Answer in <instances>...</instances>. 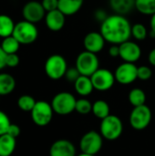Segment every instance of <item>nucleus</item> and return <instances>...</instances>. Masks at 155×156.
<instances>
[{
	"mask_svg": "<svg viewBox=\"0 0 155 156\" xmlns=\"http://www.w3.org/2000/svg\"><path fill=\"white\" fill-rule=\"evenodd\" d=\"M20 63V58L17 53L7 54L5 58V66L8 68H16Z\"/></svg>",
	"mask_w": 155,
	"mask_h": 156,
	"instance_id": "nucleus-32",
	"label": "nucleus"
},
{
	"mask_svg": "<svg viewBox=\"0 0 155 156\" xmlns=\"http://www.w3.org/2000/svg\"><path fill=\"white\" fill-rule=\"evenodd\" d=\"M77 100L73 94L67 91L58 92L56 94L52 101L51 106L55 113L58 115H69L75 111Z\"/></svg>",
	"mask_w": 155,
	"mask_h": 156,
	"instance_id": "nucleus-4",
	"label": "nucleus"
},
{
	"mask_svg": "<svg viewBox=\"0 0 155 156\" xmlns=\"http://www.w3.org/2000/svg\"><path fill=\"white\" fill-rule=\"evenodd\" d=\"M11 122L7 114L2 111H0V135H3L7 133V130L10 126Z\"/></svg>",
	"mask_w": 155,
	"mask_h": 156,
	"instance_id": "nucleus-30",
	"label": "nucleus"
},
{
	"mask_svg": "<svg viewBox=\"0 0 155 156\" xmlns=\"http://www.w3.org/2000/svg\"><path fill=\"white\" fill-rule=\"evenodd\" d=\"M90 80L94 90L99 91H106L111 90L116 81L114 73L107 69H99L90 76Z\"/></svg>",
	"mask_w": 155,
	"mask_h": 156,
	"instance_id": "nucleus-10",
	"label": "nucleus"
},
{
	"mask_svg": "<svg viewBox=\"0 0 155 156\" xmlns=\"http://www.w3.org/2000/svg\"><path fill=\"white\" fill-rule=\"evenodd\" d=\"M20 133H21V131H20V127L17 125V124H15V123H11L10 124V126H9V128H8V130H7V134H9V135H11L12 137H14V138H17L19 135H20Z\"/></svg>",
	"mask_w": 155,
	"mask_h": 156,
	"instance_id": "nucleus-35",
	"label": "nucleus"
},
{
	"mask_svg": "<svg viewBox=\"0 0 155 156\" xmlns=\"http://www.w3.org/2000/svg\"><path fill=\"white\" fill-rule=\"evenodd\" d=\"M134 5L136 10L143 15L155 14V0H134Z\"/></svg>",
	"mask_w": 155,
	"mask_h": 156,
	"instance_id": "nucleus-25",
	"label": "nucleus"
},
{
	"mask_svg": "<svg viewBox=\"0 0 155 156\" xmlns=\"http://www.w3.org/2000/svg\"><path fill=\"white\" fill-rule=\"evenodd\" d=\"M120 47V58L123 62L135 63L142 57L141 47L131 40H127L119 45Z\"/></svg>",
	"mask_w": 155,
	"mask_h": 156,
	"instance_id": "nucleus-13",
	"label": "nucleus"
},
{
	"mask_svg": "<svg viewBox=\"0 0 155 156\" xmlns=\"http://www.w3.org/2000/svg\"><path fill=\"white\" fill-rule=\"evenodd\" d=\"M41 4L47 13L56 10L58 7V0H42Z\"/></svg>",
	"mask_w": 155,
	"mask_h": 156,
	"instance_id": "nucleus-34",
	"label": "nucleus"
},
{
	"mask_svg": "<svg viewBox=\"0 0 155 156\" xmlns=\"http://www.w3.org/2000/svg\"><path fill=\"white\" fill-rule=\"evenodd\" d=\"M78 156H95V155H92V154H85V153H81L80 154H79Z\"/></svg>",
	"mask_w": 155,
	"mask_h": 156,
	"instance_id": "nucleus-41",
	"label": "nucleus"
},
{
	"mask_svg": "<svg viewBox=\"0 0 155 156\" xmlns=\"http://www.w3.org/2000/svg\"><path fill=\"white\" fill-rule=\"evenodd\" d=\"M115 80L122 85H129L138 79V67L134 63L123 62L114 72Z\"/></svg>",
	"mask_w": 155,
	"mask_h": 156,
	"instance_id": "nucleus-11",
	"label": "nucleus"
},
{
	"mask_svg": "<svg viewBox=\"0 0 155 156\" xmlns=\"http://www.w3.org/2000/svg\"><path fill=\"white\" fill-rule=\"evenodd\" d=\"M5 58H6V54L4 52V50L0 47V70H2L3 69H5L6 67L5 66Z\"/></svg>",
	"mask_w": 155,
	"mask_h": 156,
	"instance_id": "nucleus-38",
	"label": "nucleus"
},
{
	"mask_svg": "<svg viewBox=\"0 0 155 156\" xmlns=\"http://www.w3.org/2000/svg\"><path fill=\"white\" fill-rule=\"evenodd\" d=\"M76 68L80 75L90 77L100 69V60L97 54L87 50L80 52L76 58Z\"/></svg>",
	"mask_w": 155,
	"mask_h": 156,
	"instance_id": "nucleus-6",
	"label": "nucleus"
},
{
	"mask_svg": "<svg viewBox=\"0 0 155 156\" xmlns=\"http://www.w3.org/2000/svg\"><path fill=\"white\" fill-rule=\"evenodd\" d=\"M106 40L104 39L103 36L100 32H90L88 33L83 39V45L85 50L98 54L100 52L105 46Z\"/></svg>",
	"mask_w": 155,
	"mask_h": 156,
	"instance_id": "nucleus-14",
	"label": "nucleus"
},
{
	"mask_svg": "<svg viewBox=\"0 0 155 156\" xmlns=\"http://www.w3.org/2000/svg\"><path fill=\"white\" fill-rule=\"evenodd\" d=\"M110 112V105L107 101L103 100H98L94 103H92V113L95 117L100 120H103L104 118L109 116L111 114Z\"/></svg>",
	"mask_w": 155,
	"mask_h": 156,
	"instance_id": "nucleus-23",
	"label": "nucleus"
},
{
	"mask_svg": "<svg viewBox=\"0 0 155 156\" xmlns=\"http://www.w3.org/2000/svg\"><path fill=\"white\" fill-rule=\"evenodd\" d=\"M16 88L15 78L8 73H0V96H6Z\"/></svg>",
	"mask_w": 155,
	"mask_h": 156,
	"instance_id": "nucleus-20",
	"label": "nucleus"
},
{
	"mask_svg": "<svg viewBox=\"0 0 155 156\" xmlns=\"http://www.w3.org/2000/svg\"><path fill=\"white\" fill-rule=\"evenodd\" d=\"M100 131L104 139L109 141L117 140L122 135L123 131L122 122L118 116L110 114L101 120Z\"/></svg>",
	"mask_w": 155,
	"mask_h": 156,
	"instance_id": "nucleus-5",
	"label": "nucleus"
},
{
	"mask_svg": "<svg viewBox=\"0 0 155 156\" xmlns=\"http://www.w3.org/2000/svg\"><path fill=\"white\" fill-rule=\"evenodd\" d=\"M44 69L46 75L49 79L58 80L65 76L68 69V63L63 56L59 54H53L47 58Z\"/></svg>",
	"mask_w": 155,
	"mask_h": 156,
	"instance_id": "nucleus-3",
	"label": "nucleus"
},
{
	"mask_svg": "<svg viewBox=\"0 0 155 156\" xmlns=\"http://www.w3.org/2000/svg\"><path fill=\"white\" fill-rule=\"evenodd\" d=\"M147 34L146 27L141 23H136L132 27V36L139 41L144 40L147 37Z\"/></svg>",
	"mask_w": 155,
	"mask_h": 156,
	"instance_id": "nucleus-29",
	"label": "nucleus"
},
{
	"mask_svg": "<svg viewBox=\"0 0 155 156\" xmlns=\"http://www.w3.org/2000/svg\"><path fill=\"white\" fill-rule=\"evenodd\" d=\"M94 17H95L98 21H100V22L101 23V22H103V21L108 17V16H107L106 11H104V10H102V9H97V10L94 12Z\"/></svg>",
	"mask_w": 155,
	"mask_h": 156,
	"instance_id": "nucleus-36",
	"label": "nucleus"
},
{
	"mask_svg": "<svg viewBox=\"0 0 155 156\" xmlns=\"http://www.w3.org/2000/svg\"><path fill=\"white\" fill-rule=\"evenodd\" d=\"M44 19L47 27L53 32L60 31L66 23V16L58 9L48 12Z\"/></svg>",
	"mask_w": 155,
	"mask_h": 156,
	"instance_id": "nucleus-16",
	"label": "nucleus"
},
{
	"mask_svg": "<svg viewBox=\"0 0 155 156\" xmlns=\"http://www.w3.org/2000/svg\"><path fill=\"white\" fill-rule=\"evenodd\" d=\"M20 45L21 44L17 41V39L15 37L9 36V37H6L2 39L0 47L2 48L4 52L7 55V54L17 53L19 48H20Z\"/></svg>",
	"mask_w": 155,
	"mask_h": 156,
	"instance_id": "nucleus-24",
	"label": "nucleus"
},
{
	"mask_svg": "<svg viewBox=\"0 0 155 156\" xmlns=\"http://www.w3.org/2000/svg\"><path fill=\"white\" fill-rule=\"evenodd\" d=\"M75 111L81 115H87L92 112V103L85 98L77 100Z\"/></svg>",
	"mask_w": 155,
	"mask_h": 156,
	"instance_id": "nucleus-28",
	"label": "nucleus"
},
{
	"mask_svg": "<svg viewBox=\"0 0 155 156\" xmlns=\"http://www.w3.org/2000/svg\"><path fill=\"white\" fill-rule=\"evenodd\" d=\"M80 76V73L79 71L78 70V69L75 67V68H68L67 71H66V74H65V78L66 80L69 81V82H72L74 83L78 79L79 77Z\"/></svg>",
	"mask_w": 155,
	"mask_h": 156,
	"instance_id": "nucleus-33",
	"label": "nucleus"
},
{
	"mask_svg": "<svg viewBox=\"0 0 155 156\" xmlns=\"http://www.w3.org/2000/svg\"><path fill=\"white\" fill-rule=\"evenodd\" d=\"M110 5L116 14L123 16L135 8L134 0H110Z\"/></svg>",
	"mask_w": 155,
	"mask_h": 156,
	"instance_id": "nucleus-21",
	"label": "nucleus"
},
{
	"mask_svg": "<svg viewBox=\"0 0 155 156\" xmlns=\"http://www.w3.org/2000/svg\"><path fill=\"white\" fill-rule=\"evenodd\" d=\"M128 100L133 107L144 105L146 101V94L142 89L134 88L129 92Z\"/></svg>",
	"mask_w": 155,
	"mask_h": 156,
	"instance_id": "nucleus-26",
	"label": "nucleus"
},
{
	"mask_svg": "<svg viewBox=\"0 0 155 156\" xmlns=\"http://www.w3.org/2000/svg\"><path fill=\"white\" fill-rule=\"evenodd\" d=\"M47 12L45 11L41 2L35 0L26 3L22 8V16L24 20L37 24L45 18Z\"/></svg>",
	"mask_w": 155,
	"mask_h": 156,
	"instance_id": "nucleus-12",
	"label": "nucleus"
},
{
	"mask_svg": "<svg viewBox=\"0 0 155 156\" xmlns=\"http://www.w3.org/2000/svg\"><path fill=\"white\" fill-rule=\"evenodd\" d=\"M16 139L5 133L0 135V156H10L15 151Z\"/></svg>",
	"mask_w": 155,
	"mask_h": 156,
	"instance_id": "nucleus-19",
	"label": "nucleus"
},
{
	"mask_svg": "<svg viewBox=\"0 0 155 156\" xmlns=\"http://www.w3.org/2000/svg\"><path fill=\"white\" fill-rule=\"evenodd\" d=\"M54 111L51 103L45 101H38L36 102L34 108L30 112L33 122L40 127L47 126L53 118Z\"/></svg>",
	"mask_w": 155,
	"mask_h": 156,
	"instance_id": "nucleus-7",
	"label": "nucleus"
},
{
	"mask_svg": "<svg viewBox=\"0 0 155 156\" xmlns=\"http://www.w3.org/2000/svg\"><path fill=\"white\" fill-rule=\"evenodd\" d=\"M132 25L129 19L123 15H111L101 22L100 32L106 42L120 45L130 39L132 37Z\"/></svg>",
	"mask_w": 155,
	"mask_h": 156,
	"instance_id": "nucleus-1",
	"label": "nucleus"
},
{
	"mask_svg": "<svg viewBox=\"0 0 155 156\" xmlns=\"http://www.w3.org/2000/svg\"><path fill=\"white\" fill-rule=\"evenodd\" d=\"M153 71L152 69L147 66H141L138 67V79L141 80H148L152 78Z\"/></svg>",
	"mask_w": 155,
	"mask_h": 156,
	"instance_id": "nucleus-31",
	"label": "nucleus"
},
{
	"mask_svg": "<svg viewBox=\"0 0 155 156\" xmlns=\"http://www.w3.org/2000/svg\"><path fill=\"white\" fill-rule=\"evenodd\" d=\"M12 36L15 37L21 45H30L37 39L38 30L36 24L22 20L16 23Z\"/></svg>",
	"mask_w": 155,
	"mask_h": 156,
	"instance_id": "nucleus-2",
	"label": "nucleus"
},
{
	"mask_svg": "<svg viewBox=\"0 0 155 156\" xmlns=\"http://www.w3.org/2000/svg\"><path fill=\"white\" fill-rule=\"evenodd\" d=\"M84 0H58V7L66 16L77 14L82 7Z\"/></svg>",
	"mask_w": 155,
	"mask_h": 156,
	"instance_id": "nucleus-17",
	"label": "nucleus"
},
{
	"mask_svg": "<svg viewBox=\"0 0 155 156\" xmlns=\"http://www.w3.org/2000/svg\"><path fill=\"white\" fill-rule=\"evenodd\" d=\"M150 27H151V36L152 37H155V14H153L151 17Z\"/></svg>",
	"mask_w": 155,
	"mask_h": 156,
	"instance_id": "nucleus-39",
	"label": "nucleus"
},
{
	"mask_svg": "<svg viewBox=\"0 0 155 156\" xmlns=\"http://www.w3.org/2000/svg\"><path fill=\"white\" fill-rule=\"evenodd\" d=\"M108 53L111 58L120 57V47H119V45H114V44L111 45L109 48Z\"/></svg>",
	"mask_w": 155,
	"mask_h": 156,
	"instance_id": "nucleus-37",
	"label": "nucleus"
},
{
	"mask_svg": "<svg viewBox=\"0 0 155 156\" xmlns=\"http://www.w3.org/2000/svg\"><path fill=\"white\" fill-rule=\"evenodd\" d=\"M130 124L137 131L146 129L152 121V111L147 105H141L133 107L130 114Z\"/></svg>",
	"mask_w": 155,
	"mask_h": 156,
	"instance_id": "nucleus-8",
	"label": "nucleus"
},
{
	"mask_svg": "<svg viewBox=\"0 0 155 156\" xmlns=\"http://www.w3.org/2000/svg\"><path fill=\"white\" fill-rule=\"evenodd\" d=\"M74 88L76 92L82 97L89 96L94 90L90 77L84 75H80L79 79L74 82Z\"/></svg>",
	"mask_w": 155,
	"mask_h": 156,
	"instance_id": "nucleus-18",
	"label": "nucleus"
},
{
	"mask_svg": "<svg viewBox=\"0 0 155 156\" xmlns=\"http://www.w3.org/2000/svg\"><path fill=\"white\" fill-rule=\"evenodd\" d=\"M16 23L8 15H0V37L5 38L6 37L12 36L15 29Z\"/></svg>",
	"mask_w": 155,
	"mask_h": 156,
	"instance_id": "nucleus-22",
	"label": "nucleus"
},
{
	"mask_svg": "<svg viewBox=\"0 0 155 156\" xmlns=\"http://www.w3.org/2000/svg\"><path fill=\"white\" fill-rule=\"evenodd\" d=\"M36 100L30 95H22L17 100V106L23 112H31L36 104Z\"/></svg>",
	"mask_w": 155,
	"mask_h": 156,
	"instance_id": "nucleus-27",
	"label": "nucleus"
},
{
	"mask_svg": "<svg viewBox=\"0 0 155 156\" xmlns=\"http://www.w3.org/2000/svg\"><path fill=\"white\" fill-rule=\"evenodd\" d=\"M49 156H76V148L70 141L60 139L50 146Z\"/></svg>",
	"mask_w": 155,
	"mask_h": 156,
	"instance_id": "nucleus-15",
	"label": "nucleus"
},
{
	"mask_svg": "<svg viewBox=\"0 0 155 156\" xmlns=\"http://www.w3.org/2000/svg\"><path fill=\"white\" fill-rule=\"evenodd\" d=\"M103 137L100 133L90 131L86 133L80 139L79 148L82 153L96 155L102 148Z\"/></svg>",
	"mask_w": 155,
	"mask_h": 156,
	"instance_id": "nucleus-9",
	"label": "nucleus"
},
{
	"mask_svg": "<svg viewBox=\"0 0 155 156\" xmlns=\"http://www.w3.org/2000/svg\"><path fill=\"white\" fill-rule=\"evenodd\" d=\"M148 60H149V63L152 66H154L155 67V48L150 51L149 56H148Z\"/></svg>",
	"mask_w": 155,
	"mask_h": 156,
	"instance_id": "nucleus-40",
	"label": "nucleus"
}]
</instances>
